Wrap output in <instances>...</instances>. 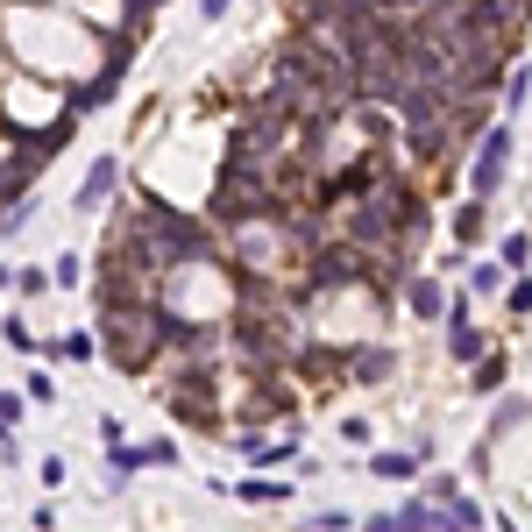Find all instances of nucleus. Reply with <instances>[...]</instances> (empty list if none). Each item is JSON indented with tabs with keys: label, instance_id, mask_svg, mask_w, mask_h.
<instances>
[{
	"label": "nucleus",
	"instance_id": "1",
	"mask_svg": "<svg viewBox=\"0 0 532 532\" xmlns=\"http://www.w3.org/2000/svg\"><path fill=\"white\" fill-rule=\"evenodd\" d=\"M114 249H121V263L164 277V270H178V263H206V227H192L185 213H171V206L149 199V206H135L128 235H114Z\"/></svg>",
	"mask_w": 532,
	"mask_h": 532
},
{
	"label": "nucleus",
	"instance_id": "2",
	"mask_svg": "<svg viewBox=\"0 0 532 532\" xmlns=\"http://www.w3.org/2000/svg\"><path fill=\"white\" fill-rule=\"evenodd\" d=\"M171 313H157V306H107L100 313V341H107V355L121 362V369H149L157 362V348H171Z\"/></svg>",
	"mask_w": 532,
	"mask_h": 532
},
{
	"label": "nucleus",
	"instance_id": "3",
	"mask_svg": "<svg viewBox=\"0 0 532 532\" xmlns=\"http://www.w3.org/2000/svg\"><path fill=\"white\" fill-rule=\"evenodd\" d=\"M164 405L192 426H213L220 419V369H206V362L178 369V384H164Z\"/></svg>",
	"mask_w": 532,
	"mask_h": 532
},
{
	"label": "nucleus",
	"instance_id": "4",
	"mask_svg": "<svg viewBox=\"0 0 532 532\" xmlns=\"http://www.w3.org/2000/svg\"><path fill=\"white\" fill-rule=\"evenodd\" d=\"M504 164H511V121H490V128H483V142H476V164H469V192H476V199H490V192H497V178H504Z\"/></svg>",
	"mask_w": 532,
	"mask_h": 532
},
{
	"label": "nucleus",
	"instance_id": "5",
	"mask_svg": "<svg viewBox=\"0 0 532 532\" xmlns=\"http://www.w3.org/2000/svg\"><path fill=\"white\" fill-rule=\"evenodd\" d=\"M114 185H121V164H114V157H93V171H86V185H79V213H100Z\"/></svg>",
	"mask_w": 532,
	"mask_h": 532
},
{
	"label": "nucleus",
	"instance_id": "6",
	"mask_svg": "<svg viewBox=\"0 0 532 532\" xmlns=\"http://www.w3.org/2000/svg\"><path fill=\"white\" fill-rule=\"evenodd\" d=\"M391 376V348H355L348 355V384H384Z\"/></svg>",
	"mask_w": 532,
	"mask_h": 532
},
{
	"label": "nucleus",
	"instance_id": "7",
	"mask_svg": "<svg viewBox=\"0 0 532 532\" xmlns=\"http://www.w3.org/2000/svg\"><path fill=\"white\" fill-rule=\"evenodd\" d=\"M447 355H454V362H483V334L469 327V306L454 313V327H447Z\"/></svg>",
	"mask_w": 532,
	"mask_h": 532
},
{
	"label": "nucleus",
	"instance_id": "8",
	"mask_svg": "<svg viewBox=\"0 0 532 532\" xmlns=\"http://www.w3.org/2000/svg\"><path fill=\"white\" fill-rule=\"evenodd\" d=\"M405 306H412L419 320H440V306H447V291H440L433 277H412V284H405Z\"/></svg>",
	"mask_w": 532,
	"mask_h": 532
},
{
	"label": "nucleus",
	"instance_id": "9",
	"mask_svg": "<svg viewBox=\"0 0 532 532\" xmlns=\"http://www.w3.org/2000/svg\"><path fill=\"white\" fill-rule=\"evenodd\" d=\"M235 497H242V504H284V497H291V483H270V476H249V483H235Z\"/></svg>",
	"mask_w": 532,
	"mask_h": 532
},
{
	"label": "nucleus",
	"instance_id": "10",
	"mask_svg": "<svg viewBox=\"0 0 532 532\" xmlns=\"http://www.w3.org/2000/svg\"><path fill=\"white\" fill-rule=\"evenodd\" d=\"M419 462H426V454H376V476H384V483H405V476H419Z\"/></svg>",
	"mask_w": 532,
	"mask_h": 532
},
{
	"label": "nucleus",
	"instance_id": "11",
	"mask_svg": "<svg viewBox=\"0 0 532 532\" xmlns=\"http://www.w3.org/2000/svg\"><path fill=\"white\" fill-rule=\"evenodd\" d=\"M454 242H462V249H469V242H483V199H476V192H469V206H462V213H454Z\"/></svg>",
	"mask_w": 532,
	"mask_h": 532
},
{
	"label": "nucleus",
	"instance_id": "12",
	"mask_svg": "<svg viewBox=\"0 0 532 532\" xmlns=\"http://www.w3.org/2000/svg\"><path fill=\"white\" fill-rule=\"evenodd\" d=\"M497 263H504V270H525V263H532V235H504V242H497Z\"/></svg>",
	"mask_w": 532,
	"mask_h": 532
},
{
	"label": "nucleus",
	"instance_id": "13",
	"mask_svg": "<svg viewBox=\"0 0 532 532\" xmlns=\"http://www.w3.org/2000/svg\"><path fill=\"white\" fill-rule=\"evenodd\" d=\"M525 93H532V64H518L504 79V107H525Z\"/></svg>",
	"mask_w": 532,
	"mask_h": 532
},
{
	"label": "nucleus",
	"instance_id": "14",
	"mask_svg": "<svg viewBox=\"0 0 532 532\" xmlns=\"http://www.w3.org/2000/svg\"><path fill=\"white\" fill-rule=\"evenodd\" d=\"M518 419H532V405H525V398H504V405H497V419H490V426H497V433H504V426H518Z\"/></svg>",
	"mask_w": 532,
	"mask_h": 532
},
{
	"label": "nucleus",
	"instance_id": "15",
	"mask_svg": "<svg viewBox=\"0 0 532 532\" xmlns=\"http://www.w3.org/2000/svg\"><path fill=\"white\" fill-rule=\"evenodd\" d=\"M497 384H504V362L483 355V362H476V391H497Z\"/></svg>",
	"mask_w": 532,
	"mask_h": 532
},
{
	"label": "nucleus",
	"instance_id": "16",
	"mask_svg": "<svg viewBox=\"0 0 532 532\" xmlns=\"http://www.w3.org/2000/svg\"><path fill=\"white\" fill-rule=\"evenodd\" d=\"M79 277H86V270H79V256H57V270H50V284H64V291H71V284H79Z\"/></svg>",
	"mask_w": 532,
	"mask_h": 532
},
{
	"label": "nucleus",
	"instance_id": "17",
	"mask_svg": "<svg viewBox=\"0 0 532 532\" xmlns=\"http://www.w3.org/2000/svg\"><path fill=\"white\" fill-rule=\"evenodd\" d=\"M93 348H100V341H93V334H71V341H57V355H71V362H86V355H93Z\"/></svg>",
	"mask_w": 532,
	"mask_h": 532
},
{
	"label": "nucleus",
	"instance_id": "18",
	"mask_svg": "<svg viewBox=\"0 0 532 532\" xmlns=\"http://www.w3.org/2000/svg\"><path fill=\"white\" fill-rule=\"evenodd\" d=\"M469 284H476V291H497V284H504V263H476V277H469Z\"/></svg>",
	"mask_w": 532,
	"mask_h": 532
},
{
	"label": "nucleus",
	"instance_id": "19",
	"mask_svg": "<svg viewBox=\"0 0 532 532\" xmlns=\"http://www.w3.org/2000/svg\"><path fill=\"white\" fill-rule=\"evenodd\" d=\"M306 532H348V511H320V518H306Z\"/></svg>",
	"mask_w": 532,
	"mask_h": 532
},
{
	"label": "nucleus",
	"instance_id": "20",
	"mask_svg": "<svg viewBox=\"0 0 532 532\" xmlns=\"http://www.w3.org/2000/svg\"><path fill=\"white\" fill-rule=\"evenodd\" d=\"M518 313H532V277H518V284H511V320H518Z\"/></svg>",
	"mask_w": 532,
	"mask_h": 532
},
{
	"label": "nucleus",
	"instance_id": "21",
	"mask_svg": "<svg viewBox=\"0 0 532 532\" xmlns=\"http://www.w3.org/2000/svg\"><path fill=\"white\" fill-rule=\"evenodd\" d=\"M362 532H405V518L398 511H376V518H362Z\"/></svg>",
	"mask_w": 532,
	"mask_h": 532
},
{
	"label": "nucleus",
	"instance_id": "22",
	"mask_svg": "<svg viewBox=\"0 0 532 532\" xmlns=\"http://www.w3.org/2000/svg\"><path fill=\"white\" fill-rule=\"evenodd\" d=\"M227 8H235V0H199V15H206V22H220Z\"/></svg>",
	"mask_w": 532,
	"mask_h": 532
},
{
	"label": "nucleus",
	"instance_id": "23",
	"mask_svg": "<svg viewBox=\"0 0 532 532\" xmlns=\"http://www.w3.org/2000/svg\"><path fill=\"white\" fill-rule=\"evenodd\" d=\"M0 419L15 426V419H22V398H8V391H0Z\"/></svg>",
	"mask_w": 532,
	"mask_h": 532
}]
</instances>
